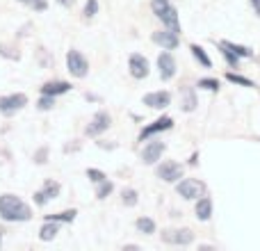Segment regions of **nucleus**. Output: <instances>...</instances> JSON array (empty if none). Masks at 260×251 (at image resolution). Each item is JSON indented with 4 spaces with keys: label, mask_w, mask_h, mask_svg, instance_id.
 Here are the masks:
<instances>
[{
    "label": "nucleus",
    "mask_w": 260,
    "mask_h": 251,
    "mask_svg": "<svg viewBox=\"0 0 260 251\" xmlns=\"http://www.w3.org/2000/svg\"><path fill=\"white\" fill-rule=\"evenodd\" d=\"M0 217L5 222H27L32 217V210L16 194H3L0 197Z\"/></svg>",
    "instance_id": "f257e3e1"
},
{
    "label": "nucleus",
    "mask_w": 260,
    "mask_h": 251,
    "mask_svg": "<svg viewBox=\"0 0 260 251\" xmlns=\"http://www.w3.org/2000/svg\"><path fill=\"white\" fill-rule=\"evenodd\" d=\"M176 192H178L183 199H187V201H197L199 197L206 194V183L199 178H183L178 185H176Z\"/></svg>",
    "instance_id": "f03ea898"
},
{
    "label": "nucleus",
    "mask_w": 260,
    "mask_h": 251,
    "mask_svg": "<svg viewBox=\"0 0 260 251\" xmlns=\"http://www.w3.org/2000/svg\"><path fill=\"white\" fill-rule=\"evenodd\" d=\"M67 69L73 78H85L89 73V62L85 59V55L80 50H69L67 53Z\"/></svg>",
    "instance_id": "7ed1b4c3"
},
{
    "label": "nucleus",
    "mask_w": 260,
    "mask_h": 251,
    "mask_svg": "<svg viewBox=\"0 0 260 251\" xmlns=\"http://www.w3.org/2000/svg\"><path fill=\"white\" fill-rule=\"evenodd\" d=\"M27 105V96L25 94H9V96H0V112L5 117H12V114L21 112Z\"/></svg>",
    "instance_id": "20e7f679"
},
{
    "label": "nucleus",
    "mask_w": 260,
    "mask_h": 251,
    "mask_svg": "<svg viewBox=\"0 0 260 251\" xmlns=\"http://www.w3.org/2000/svg\"><path fill=\"white\" fill-rule=\"evenodd\" d=\"M183 165L180 162H176V160H167V162H162L160 167L155 169V174H157V178L160 180H165V183H176V180H180L183 178Z\"/></svg>",
    "instance_id": "39448f33"
},
{
    "label": "nucleus",
    "mask_w": 260,
    "mask_h": 251,
    "mask_svg": "<svg viewBox=\"0 0 260 251\" xmlns=\"http://www.w3.org/2000/svg\"><path fill=\"white\" fill-rule=\"evenodd\" d=\"M151 39H153V44L162 46V48H165V50H174V48H178V44H180V39H178V32L169 30V27H165V30H157V32H153V35H151Z\"/></svg>",
    "instance_id": "423d86ee"
},
{
    "label": "nucleus",
    "mask_w": 260,
    "mask_h": 251,
    "mask_svg": "<svg viewBox=\"0 0 260 251\" xmlns=\"http://www.w3.org/2000/svg\"><path fill=\"white\" fill-rule=\"evenodd\" d=\"M157 71H160V78L162 80H171V78L176 76V71H178V64H176L174 55L171 53H160L157 55Z\"/></svg>",
    "instance_id": "0eeeda50"
},
{
    "label": "nucleus",
    "mask_w": 260,
    "mask_h": 251,
    "mask_svg": "<svg viewBox=\"0 0 260 251\" xmlns=\"http://www.w3.org/2000/svg\"><path fill=\"white\" fill-rule=\"evenodd\" d=\"M128 69H130V76L137 78V80L146 78L148 71H151V67H148V59L144 57V55H139V53H133L128 57Z\"/></svg>",
    "instance_id": "6e6552de"
},
{
    "label": "nucleus",
    "mask_w": 260,
    "mask_h": 251,
    "mask_svg": "<svg viewBox=\"0 0 260 251\" xmlns=\"http://www.w3.org/2000/svg\"><path fill=\"white\" fill-rule=\"evenodd\" d=\"M165 148H167V144L160 142V139H153V142H148L146 146H144V151H142V162H144V165H155V162L162 158Z\"/></svg>",
    "instance_id": "1a4fd4ad"
},
{
    "label": "nucleus",
    "mask_w": 260,
    "mask_h": 251,
    "mask_svg": "<svg viewBox=\"0 0 260 251\" xmlns=\"http://www.w3.org/2000/svg\"><path fill=\"white\" fill-rule=\"evenodd\" d=\"M162 240L169 244H192L194 233L189 229H176V231H162Z\"/></svg>",
    "instance_id": "9d476101"
},
{
    "label": "nucleus",
    "mask_w": 260,
    "mask_h": 251,
    "mask_svg": "<svg viewBox=\"0 0 260 251\" xmlns=\"http://www.w3.org/2000/svg\"><path fill=\"white\" fill-rule=\"evenodd\" d=\"M110 123H112V119H110L108 112H96L94 119H91L89 125H87L85 133L89 135V137H99L101 133H105V130L110 128Z\"/></svg>",
    "instance_id": "9b49d317"
},
{
    "label": "nucleus",
    "mask_w": 260,
    "mask_h": 251,
    "mask_svg": "<svg viewBox=\"0 0 260 251\" xmlns=\"http://www.w3.org/2000/svg\"><path fill=\"white\" fill-rule=\"evenodd\" d=\"M59 190H62V187H59L57 180H46L44 190H39V192L35 194V203H37V206H46L50 199H57L59 197Z\"/></svg>",
    "instance_id": "f8f14e48"
},
{
    "label": "nucleus",
    "mask_w": 260,
    "mask_h": 251,
    "mask_svg": "<svg viewBox=\"0 0 260 251\" xmlns=\"http://www.w3.org/2000/svg\"><path fill=\"white\" fill-rule=\"evenodd\" d=\"M174 128V119L171 117H160V119H155L151 125H146V128L139 133V139H148V137H153V135H157V133H162V130H171Z\"/></svg>",
    "instance_id": "ddd939ff"
},
{
    "label": "nucleus",
    "mask_w": 260,
    "mask_h": 251,
    "mask_svg": "<svg viewBox=\"0 0 260 251\" xmlns=\"http://www.w3.org/2000/svg\"><path fill=\"white\" fill-rule=\"evenodd\" d=\"M144 105L153 110H165L171 105V94L169 91H151L144 96Z\"/></svg>",
    "instance_id": "4468645a"
},
{
    "label": "nucleus",
    "mask_w": 260,
    "mask_h": 251,
    "mask_svg": "<svg viewBox=\"0 0 260 251\" xmlns=\"http://www.w3.org/2000/svg\"><path fill=\"white\" fill-rule=\"evenodd\" d=\"M194 215H197L199 222H208L212 217V199L210 197H199L197 199V208H194Z\"/></svg>",
    "instance_id": "2eb2a0df"
},
{
    "label": "nucleus",
    "mask_w": 260,
    "mask_h": 251,
    "mask_svg": "<svg viewBox=\"0 0 260 251\" xmlns=\"http://www.w3.org/2000/svg\"><path fill=\"white\" fill-rule=\"evenodd\" d=\"M71 89V85L64 80H53V82H46L41 87V94H50V96H59V94H67Z\"/></svg>",
    "instance_id": "dca6fc26"
},
{
    "label": "nucleus",
    "mask_w": 260,
    "mask_h": 251,
    "mask_svg": "<svg viewBox=\"0 0 260 251\" xmlns=\"http://www.w3.org/2000/svg\"><path fill=\"white\" fill-rule=\"evenodd\" d=\"M160 21L165 23V27H169V30H174V32H178V35H180V18H178V12H176L174 5L167 9L165 16H162Z\"/></svg>",
    "instance_id": "f3484780"
},
{
    "label": "nucleus",
    "mask_w": 260,
    "mask_h": 251,
    "mask_svg": "<svg viewBox=\"0 0 260 251\" xmlns=\"http://www.w3.org/2000/svg\"><path fill=\"white\" fill-rule=\"evenodd\" d=\"M57 233H59V222L46 219V224L41 226V231H39V238L44 240V242H48V240H53Z\"/></svg>",
    "instance_id": "a211bd4d"
},
{
    "label": "nucleus",
    "mask_w": 260,
    "mask_h": 251,
    "mask_svg": "<svg viewBox=\"0 0 260 251\" xmlns=\"http://www.w3.org/2000/svg\"><path fill=\"white\" fill-rule=\"evenodd\" d=\"M189 50H192L194 59H197V62L201 64L203 69H212V59L208 57V53L201 48V46H199V44H192V46H189Z\"/></svg>",
    "instance_id": "6ab92c4d"
},
{
    "label": "nucleus",
    "mask_w": 260,
    "mask_h": 251,
    "mask_svg": "<svg viewBox=\"0 0 260 251\" xmlns=\"http://www.w3.org/2000/svg\"><path fill=\"white\" fill-rule=\"evenodd\" d=\"M219 44H221V46H226V48H231L240 59H249V57H253V50L249 48V46H240V44H233V41H219Z\"/></svg>",
    "instance_id": "aec40b11"
},
{
    "label": "nucleus",
    "mask_w": 260,
    "mask_h": 251,
    "mask_svg": "<svg viewBox=\"0 0 260 251\" xmlns=\"http://www.w3.org/2000/svg\"><path fill=\"white\" fill-rule=\"evenodd\" d=\"M197 105H199V101H197V94H194V89H183V112H194L197 110Z\"/></svg>",
    "instance_id": "412c9836"
},
{
    "label": "nucleus",
    "mask_w": 260,
    "mask_h": 251,
    "mask_svg": "<svg viewBox=\"0 0 260 251\" xmlns=\"http://www.w3.org/2000/svg\"><path fill=\"white\" fill-rule=\"evenodd\" d=\"M135 226H137V231H139V233H144V235H153V233H155V222H153L151 217H139V219L135 222Z\"/></svg>",
    "instance_id": "4be33fe9"
},
{
    "label": "nucleus",
    "mask_w": 260,
    "mask_h": 251,
    "mask_svg": "<svg viewBox=\"0 0 260 251\" xmlns=\"http://www.w3.org/2000/svg\"><path fill=\"white\" fill-rule=\"evenodd\" d=\"M217 46H219V50H221V55H224V59L229 62V67H231V69H238V64H240V57H238V55H235L231 48L221 46V44H217Z\"/></svg>",
    "instance_id": "5701e85b"
},
{
    "label": "nucleus",
    "mask_w": 260,
    "mask_h": 251,
    "mask_svg": "<svg viewBox=\"0 0 260 251\" xmlns=\"http://www.w3.org/2000/svg\"><path fill=\"white\" fill-rule=\"evenodd\" d=\"M169 7H171L169 0H153V3H151V9H153V14H155L157 18L165 16V12H167Z\"/></svg>",
    "instance_id": "b1692460"
},
{
    "label": "nucleus",
    "mask_w": 260,
    "mask_h": 251,
    "mask_svg": "<svg viewBox=\"0 0 260 251\" xmlns=\"http://www.w3.org/2000/svg\"><path fill=\"white\" fill-rule=\"evenodd\" d=\"M226 80L235 82V85H240V87H256L253 80H249V78H244V76H238V73H226Z\"/></svg>",
    "instance_id": "393cba45"
},
{
    "label": "nucleus",
    "mask_w": 260,
    "mask_h": 251,
    "mask_svg": "<svg viewBox=\"0 0 260 251\" xmlns=\"http://www.w3.org/2000/svg\"><path fill=\"white\" fill-rule=\"evenodd\" d=\"M112 190H114L112 180H108V178L101 180V183H99V190H96V199H105L110 192H112Z\"/></svg>",
    "instance_id": "a878e982"
},
{
    "label": "nucleus",
    "mask_w": 260,
    "mask_h": 251,
    "mask_svg": "<svg viewBox=\"0 0 260 251\" xmlns=\"http://www.w3.org/2000/svg\"><path fill=\"white\" fill-rule=\"evenodd\" d=\"M18 3L30 7V9H35V12H46V9H48V3H46V0H18Z\"/></svg>",
    "instance_id": "bb28decb"
},
{
    "label": "nucleus",
    "mask_w": 260,
    "mask_h": 251,
    "mask_svg": "<svg viewBox=\"0 0 260 251\" xmlns=\"http://www.w3.org/2000/svg\"><path fill=\"white\" fill-rule=\"evenodd\" d=\"M78 212L76 210H64V212H57V215H48L46 219H53V222H73L76 219Z\"/></svg>",
    "instance_id": "cd10ccee"
},
{
    "label": "nucleus",
    "mask_w": 260,
    "mask_h": 251,
    "mask_svg": "<svg viewBox=\"0 0 260 251\" xmlns=\"http://www.w3.org/2000/svg\"><path fill=\"white\" fill-rule=\"evenodd\" d=\"M199 87L206 91H219V80H215V78H201Z\"/></svg>",
    "instance_id": "c85d7f7f"
},
{
    "label": "nucleus",
    "mask_w": 260,
    "mask_h": 251,
    "mask_svg": "<svg viewBox=\"0 0 260 251\" xmlns=\"http://www.w3.org/2000/svg\"><path fill=\"white\" fill-rule=\"evenodd\" d=\"M82 14H85L87 18H94L96 14H99V0H87V3H85V12H82Z\"/></svg>",
    "instance_id": "c756f323"
},
{
    "label": "nucleus",
    "mask_w": 260,
    "mask_h": 251,
    "mask_svg": "<svg viewBox=\"0 0 260 251\" xmlns=\"http://www.w3.org/2000/svg\"><path fill=\"white\" fill-rule=\"evenodd\" d=\"M123 203H126V206H137V192H135V190H123Z\"/></svg>",
    "instance_id": "7c9ffc66"
},
{
    "label": "nucleus",
    "mask_w": 260,
    "mask_h": 251,
    "mask_svg": "<svg viewBox=\"0 0 260 251\" xmlns=\"http://www.w3.org/2000/svg\"><path fill=\"white\" fill-rule=\"evenodd\" d=\"M87 178H89L91 183H101V180H105L108 176H105L103 171H99V169H87Z\"/></svg>",
    "instance_id": "2f4dec72"
},
{
    "label": "nucleus",
    "mask_w": 260,
    "mask_h": 251,
    "mask_svg": "<svg viewBox=\"0 0 260 251\" xmlns=\"http://www.w3.org/2000/svg\"><path fill=\"white\" fill-rule=\"evenodd\" d=\"M55 105V96H50V94H44L39 99V110H50Z\"/></svg>",
    "instance_id": "473e14b6"
},
{
    "label": "nucleus",
    "mask_w": 260,
    "mask_h": 251,
    "mask_svg": "<svg viewBox=\"0 0 260 251\" xmlns=\"http://www.w3.org/2000/svg\"><path fill=\"white\" fill-rule=\"evenodd\" d=\"M35 160L39 162V165H44V162H46V148H41V151L37 153V158H35Z\"/></svg>",
    "instance_id": "72a5a7b5"
},
{
    "label": "nucleus",
    "mask_w": 260,
    "mask_h": 251,
    "mask_svg": "<svg viewBox=\"0 0 260 251\" xmlns=\"http://www.w3.org/2000/svg\"><path fill=\"white\" fill-rule=\"evenodd\" d=\"M251 3V7H253V12H256V16L260 18V0H249Z\"/></svg>",
    "instance_id": "f704fd0d"
},
{
    "label": "nucleus",
    "mask_w": 260,
    "mask_h": 251,
    "mask_svg": "<svg viewBox=\"0 0 260 251\" xmlns=\"http://www.w3.org/2000/svg\"><path fill=\"white\" fill-rule=\"evenodd\" d=\"M57 3H59V5H62V7H71V5H73V3H76V0H57Z\"/></svg>",
    "instance_id": "c9c22d12"
},
{
    "label": "nucleus",
    "mask_w": 260,
    "mask_h": 251,
    "mask_svg": "<svg viewBox=\"0 0 260 251\" xmlns=\"http://www.w3.org/2000/svg\"><path fill=\"white\" fill-rule=\"evenodd\" d=\"M3 233H5V231H3V229H0V244H3Z\"/></svg>",
    "instance_id": "e433bc0d"
}]
</instances>
